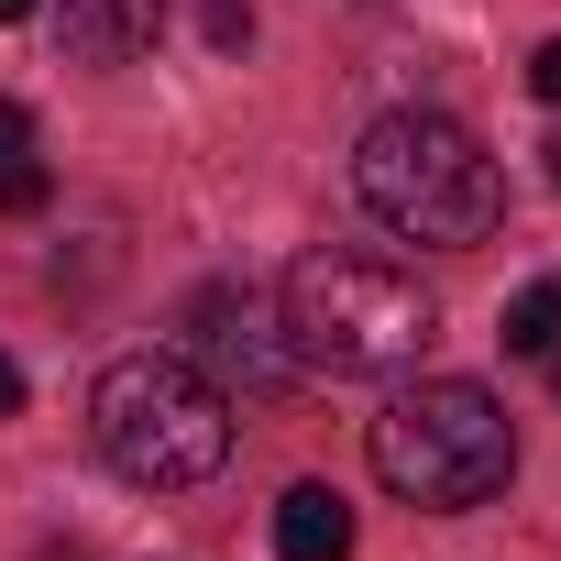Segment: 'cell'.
Listing matches in <instances>:
<instances>
[{
  "label": "cell",
  "mask_w": 561,
  "mask_h": 561,
  "mask_svg": "<svg viewBox=\"0 0 561 561\" xmlns=\"http://www.w3.org/2000/svg\"><path fill=\"white\" fill-rule=\"evenodd\" d=\"M275 320H287V353L320 364V375H408L440 331V298L397 253H298L287 287H275Z\"/></svg>",
  "instance_id": "1"
},
{
  "label": "cell",
  "mask_w": 561,
  "mask_h": 561,
  "mask_svg": "<svg viewBox=\"0 0 561 561\" xmlns=\"http://www.w3.org/2000/svg\"><path fill=\"white\" fill-rule=\"evenodd\" d=\"M89 440L122 484L176 495V484H209L231 462V397L187 353H122L89 397Z\"/></svg>",
  "instance_id": "2"
},
{
  "label": "cell",
  "mask_w": 561,
  "mask_h": 561,
  "mask_svg": "<svg viewBox=\"0 0 561 561\" xmlns=\"http://www.w3.org/2000/svg\"><path fill=\"white\" fill-rule=\"evenodd\" d=\"M353 187L386 231L408 242H484L506 220V187H495V154L451 122V111H386L364 144H353Z\"/></svg>",
  "instance_id": "3"
},
{
  "label": "cell",
  "mask_w": 561,
  "mask_h": 561,
  "mask_svg": "<svg viewBox=\"0 0 561 561\" xmlns=\"http://www.w3.org/2000/svg\"><path fill=\"white\" fill-rule=\"evenodd\" d=\"M506 473H517V430L473 375H419L386 397V419H375V484L386 495L451 517V506L506 495Z\"/></svg>",
  "instance_id": "4"
},
{
  "label": "cell",
  "mask_w": 561,
  "mask_h": 561,
  "mask_svg": "<svg viewBox=\"0 0 561 561\" xmlns=\"http://www.w3.org/2000/svg\"><path fill=\"white\" fill-rule=\"evenodd\" d=\"M275 331H287V320H275L253 287H209L198 309H187V342L220 364V397L242 386V397H275V386H287V342H275Z\"/></svg>",
  "instance_id": "5"
},
{
  "label": "cell",
  "mask_w": 561,
  "mask_h": 561,
  "mask_svg": "<svg viewBox=\"0 0 561 561\" xmlns=\"http://www.w3.org/2000/svg\"><path fill=\"white\" fill-rule=\"evenodd\" d=\"M67 56L78 67H133L154 34H165V0H67Z\"/></svg>",
  "instance_id": "6"
},
{
  "label": "cell",
  "mask_w": 561,
  "mask_h": 561,
  "mask_svg": "<svg viewBox=\"0 0 561 561\" xmlns=\"http://www.w3.org/2000/svg\"><path fill=\"white\" fill-rule=\"evenodd\" d=\"M275 561H353L342 484H287V495H275Z\"/></svg>",
  "instance_id": "7"
},
{
  "label": "cell",
  "mask_w": 561,
  "mask_h": 561,
  "mask_svg": "<svg viewBox=\"0 0 561 561\" xmlns=\"http://www.w3.org/2000/svg\"><path fill=\"white\" fill-rule=\"evenodd\" d=\"M495 342H506V353H528V364H539V353H561V275H539V287H517V298H506Z\"/></svg>",
  "instance_id": "8"
},
{
  "label": "cell",
  "mask_w": 561,
  "mask_h": 561,
  "mask_svg": "<svg viewBox=\"0 0 561 561\" xmlns=\"http://www.w3.org/2000/svg\"><path fill=\"white\" fill-rule=\"evenodd\" d=\"M45 198H56V176H45L34 154H12V165H0V209H12V220H34Z\"/></svg>",
  "instance_id": "9"
},
{
  "label": "cell",
  "mask_w": 561,
  "mask_h": 561,
  "mask_svg": "<svg viewBox=\"0 0 561 561\" xmlns=\"http://www.w3.org/2000/svg\"><path fill=\"white\" fill-rule=\"evenodd\" d=\"M209 45H253V0H209Z\"/></svg>",
  "instance_id": "10"
},
{
  "label": "cell",
  "mask_w": 561,
  "mask_h": 561,
  "mask_svg": "<svg viewBox=\"0 0 561 561\" xmlns=\"http://www.w3.org/2000/svg\"><path fill=\"white\" fill-rule=\"evenodd\" d=\"M12 154H34V111H23V100H0V165H12Z\"/></svg>",
  "instance_id": "11"
},
{
  "label": "cell",
  "mask_w": 561,
  "mask_h": 561,
  "mask_svg": "<svg viewBox=\"0 0 561 561\" xmlns=\"http://www.w3.org/2000/svg\"><path fill=\"white\" fill-rule=\"evenodd\" d=\"M528 89H539V100H561V34H550V45L528 56Z\"/></svg>",
  "instance_id": "12"
},
{
  "label": "cell",
  "mask_w": 561,
  "mask_h": 561,
  "mask_svg": "<svg viewBox=\"0 0 561 561\" xmlns=\"http://www.w3.org/2000/svg\"><path fill=\"white\" fill-rule=\"evenodd\" d=\"M12 408H23V364H12V353H0V419H12Z\"/></svg>",
  "instance_id": "13"
},
{
  "label": "cell",
  "mask_w": 561,
  "mask_h": 561,
  "mask_svg": "<svg viewBox=\"0 0 561 561\" xmlns=\"http://www.w3.org/2000/svg\"><path fill=\"white\" fill-rule=\"evenodd\" d=\"M539 154H550V187H561V133H550V144H539Z\"/></svg>",
  "instance_id": "14"
},
{
  "label": "cell",
  "mask_w": 561,
  "mask_h": 561,
  "mask_svg": "<svg viewBox=\"0 0 561 561\" xmlns=\"http://www.w3.org/2000/svg\"><path fill=\"white\" fill-rule=\"evenodd\" d=\"M23 12H34V0H0V23H23Z\"/></svg>",
  "instance_id": "15"
},
{
  "label": "cell",
  "mask_w": 561,
  "mask_h": 561,
  "mask_svg": "<svg viewBox=\"0 0 561 561\" xmlns=\"http://www.w3.org/2000/svg\"><path fill=\"white\" fill-rule=\"evenodd\" d=\"M539 364H550V386H561V353H539Z\"/></svg>",
  "instance_id": "16"
}]
</instances>
